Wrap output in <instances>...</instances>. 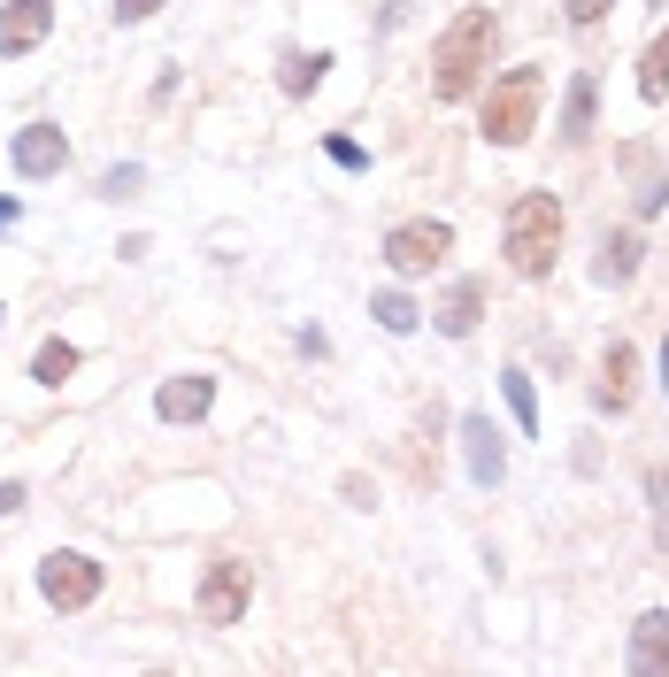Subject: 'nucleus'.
I'll use <instances>...</instances> for the list:
<instances>
[{"label": "nucleus", "instance_id": "f257e3e1", "mask_svg": "<svg viewBox=\"0 0 669 677\" xmlns=\"http://www.w3.org/2000/svg\"><path fill=\"white\" fill-rule=\"evenodd\" d=\"M493 39H501L493 8H462V15L439 31V46H431V70H439V101H462V93L478 85V70L493 62Z\"/></svg>", "mask_w": 669, "mask_h": 677}, {"label": "nucleus", "instance_id": "f03ea898", "mask_svg": "<svg viewBox=\"0 0 669 677\" xmlns=\"http://www.w3.org/2000/svg\"><path fill=\"white\" fill-rule=\"evenodd\" d=\"M508 270L515 278H546L554 270V247H562V208H554V192H523L515 208H508Z\"/></svg>", "mask_w": 669, "mask_h": 677}, {"label": "nucleus", "instance_id": "7ed1b4c3", "mask_svg": "<svg viewBox=\"0 0 669 677\" xmlns=\"http://www.w3.org/2000/svg\"><path fill=\"white\" fill-rule=\"evenodd\" d=\"M539 101H546V77L539 70H501L493 93H485V139L493 147H523L539 132Z\"/></svg>", "mask_w": 669, "mask_h": 677}, {"label": "nucleus", "instance_id": "20e7f679", "mask_svg": "<svg viewBox=\"0 0 669 677\" xmlns=\"http://www.w3.org/2000/svg\"><path fill=\"white\" fill-rule=\"evenodd\" d=\"M247 601H254V570H247V562H231V554H223V562H208L200 601H192V608H200V624H239V616H247Z\"/></svg>", "mask_w": 669, "mask_h": 677}, {"label": "nucleus", "instance_id": "39448f33", "mask_svg": "<svg viewBox=\"0 0 669 677\" xmlns=\"http://www.w3.org/2000/svg\"><path fill=\"white\" fill-rule=\"evenodd\" d=\"M447 247H454V231H447V223H400V231H385V262H393L400 278L439 270V262H447Z\"/></svg>", "mask_w": 669, "mask_h": 677}, {"label": "nucleus", "instance_id": "423d86ee", "mask_svg": "<svg viewBox=\"0 0 669 677\" xmlns=\"http://www.w3.org/2000/svg\"><path fill=\"white\" fill-rule=\"evenodd\" d=\"M39 593H46L54 608H85V601L101 593V562H93V554H46V562H39Z\"/></svg>", "mask_w": 669, "mask_h": 677}, {"label": "nucleus", "instance_id": "0eeeda50", "mask_svg": "<svg viewBox=\"0 0 669 677\" xmlns=\"http://www.w3.org/2000/svg\"><path fill=\"white\" fill-rule=\"evenodd\" d=\"M46 31H54V0H8V8H0V62L31 54Z\"/></svg>", "mask_w": 669, "mask_h": 677}, {"label": "nucleus", "instance_id": "6e6552de", "mask_svg": "<svg viewBox=\"0 0 669 677\" xmlns=\"http://www.w3.org/2000/svg\"><path fill=\"white\" fill-rule=\"evenodd\" d=\"M8 163L23 169V177H54V169L70 163L62 124H23V132H15V147H8Z\"/></svg>", "mask_w": 669, "mask_h": 677}, {"label": "nucleus", "instance_id": "1a4fd4ad", "mask_svg": "<svg viewBox=\"0 0 669 677\" xmlns=\"http://www.w3.org/2000/svg\"><path fill=\"white\" fill-rule=\"evenodd\" d=\"M478 309H485V285H478V278H454L447 301H439L431 316H439V332H447V338H470V332H478Z\"/></svg>", "mask_w": 669, "mask_h": 677}, {"label": "nucleus", "instance_id": "9d476101", "mask_svg": "<svg viewBox=\"0 0 669 677\" xmlns=\"http://www.w3.org/2000/svg\"><path fill=\"white\" fill-rule=\"evenodd\" d=\"M208 400H216V385H208V377H169L163 393H155L163 424H200V416H208Z\"/></svg>", "mask_w": 669, "mask_h": 677}, {"label": "nucleus", "instance_id": "9b49d317", "mask_svg": "<svg viewBox=\"0 0 669 677\" xmlns=\"http://www.w3.org/2000/svg\"><path fill=\"white\" fill-rule=\"evenodd\" d=\"M462 439H470V478H478V486H501L508 455H501V439H493V424H485V416H462Z\"/></svg>", "mask_w": 669, "mask_h": 677}, {"label": "nucleus", "instance_id": "f8f14e48", "mask_svg": "<svg viewBox=\"0 0 669 677\" xmlns=\"http://www.w3.org/2000/svg\"><path fill=\"white\" fill-rule=\"evenodd\" d=\"M631 663L639 670H669V616H639V632H631Z\"/></svg>", "mask_w": 669, "mask_h": 677}, {"label": "nucleus", "instance_id": "ddd939ff", "mask_svg": "<svg viewBox=\"0 0 669 677\" xmlns=\"http://www.w3.org/2000/svg\"><path fill=\"white\" fill-rule=\"evenodd\" d=\"M600 369H608V385H600V400H608V408H624V400H631V377H639V354H631V346L616 338Z\"/></svg>", "mask_w": 669, "mask_h": 677}, {"label": "nucleus", "instance_id": "4468645a", "mask_svg": "<svg viewBox=\"0 0 669 677\" xmlns=\"http://www.w3.org/2000/svg\"><path fill=\"white\" fill-rule=\"evenodd\" d=\"M631 270H639V239H631V231H608V247H600V278L624 285Z\"/></svg>", "mask_w": 669, "mask_h": 677}, {"label": "nucleus", "instance_id": "2eb2a0df", "mask_svg": "<svg viewBox=\"0 0 669 677\" xmlns=\"http://www.w3.org/2000/svg\"><path fill=\"white\" fill-rule=\"evenodd\" d=\"M585 132H593V77H577L562 101V139H585Z\"/></svg>", "mask_w": 669, "mask_h": 677}, {"label": "nucleus", "instance_id": "dca6fc26", "mask_svg": "<svg viewBox=\"0 0 669 677\" xmlns=\"http://www.w3.org/2000/svg\"><path fill=\"white\" fill-rule=\"evenodd\" d=\"M70 369H77V346H70V338H46V346H39V362H31V377H39V385H62Z\"/></svg>", "mask_w": 669, "mask_h": 677}, {"label": "nucleus", "instance_id": "f3484780", "mask_svg": "<svg viewBox=\"0 0 669 677\" xmlns=\"http://www.w3.org/2000/svg\"><path fill=\"white\" fill-rule=\"evenodd\" d=\"M639 93H647V101H669V31L647 46V62H639Z\"/></svg>", "mask_w": 669, "mask_h": 677}, {"label": "nucleus", "instance_id": "a211bd4d", "mask_svg": "<svg viewBox=\"0 0 669 677\" xmlns=\"http://www.w3.org/2000/svg\"><path fill=\"white\" fill-rule=\"evenodd\" d=\"M332 70V54H285V93H316Z\"/></svg>", "mask_w": 669, "mask_h": 677}, {"label": "nucleus", "instance_id": "6ab92c4d", "mask_svg": "<svg viewBox=\"0 0 669 677\" xmlns=\"http://www.w3.org/2000/svg\"><path fill=\"white\" fill-rule=\"evenodd\" d=\"M501 393H508V408H515V424H523V431H539V393H531V377H523V369H508Z\"/></svg>", "mask_w": 669, "mask_h": 677}, {"label": "nucleus", "instance_id": "aec40b11", "mask_svg": "<svg viewBox=\"0 0 669 677\" xmlns=\"http://www.w3.org/2000/svg\"><path fill=\"white\" fill-rule=\"evenodd\" d=\"M369 316H377L385 332H416V301H408V293H377V301H369Z\"/></svg>", "mask_w": 669, "mask_h": 677}, {"label": "nucleus", "instance_id": "412c9836", "mask_svg": "<svg viewBox=\"0 0 669 677\" xmlns=\"http://www.w3.org/2000/svg\"><path fill=\"white\" fill-rule=\"evenodd\" d=\"M101 192H116V200H124V192H139V163L108 169V177H101Z\"/></svg>", "mask_w": 669, "mask_h": 677}, {"label": "nucleus", "instance_id": "4be33fe9", "mask_svg": "<svg viewBox=\"0 0 669 677\" xmlns=\"http://www.w3.org/2000/svg\"><path fill=\"white\" fill-rule=\"evenodd\" d=\"M562 8H569V23H600L616 0H562Z\"/></svg>", "mask_w": 669, "mask_h": 677}, {"label": "nucleus", "instance_id": "5701e85b", "mask_svg": "<svg viewBox=\"0 0 669 677\" xmlns=\"http://www.w3.org/2000/svg\"><path fill=\"white\" fill-rule=\"evenodd\" d=\"M155 8H163V0H116V15H124V23H147Z\"/></svg>", "mask_w": 669, "mask_h": 677}, {"label": "nucleus", "instance_id": "b1692460", "mask_svg": "<svg viewBox=\"0 0 669 677\" xmlns=\"http://www.w3.org/2000/svg\"><path fill=\"white\" fill-rule=\"evenodd\" d=\"M23 508V486H0V515H15Z\"/></svg>", "mask_w": 669, "mask_h": 677}, {"label": "nucleus", "instance_id": "393cba45", "mask_svg": "<svg viewBox=\"0 0 669 677\" xmlns=\"http://www.w3.org/2000/svg\"><path fill=\"white\" fill-rule=\"evenodd\" d=\"M662 385H669V346H662Z\"/></svg>", "mask_w": 669, "mask_h": 677}, {"label": "nucleus", "instance_id": "a878e982", "mask_svg": "<svg viewBox=\"0 0 669 677\" xmlns=\"http://www.w3.org/2000/svg\"><path fill=\"white\" fill-rule=\"evenodd\" d=\"M655 8H669V0H655Z\"/></svg>", "mask_w": 669, "mask_h": 677}]
</instances>
